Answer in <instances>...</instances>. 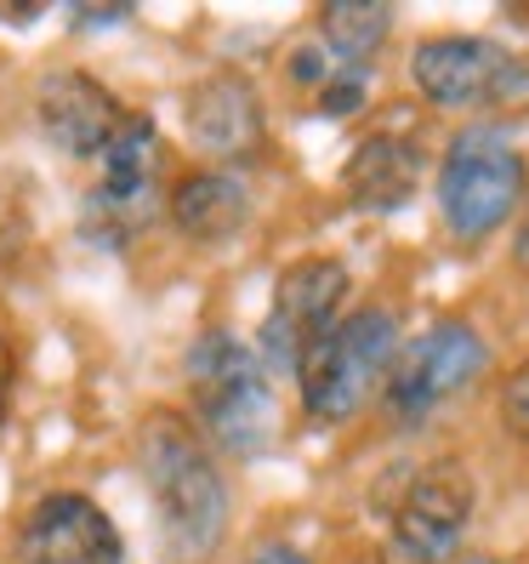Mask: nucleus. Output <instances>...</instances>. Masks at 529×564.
<instances>
[{"mask_svg":"<svg viewBox=\"0 0 529 564\" xmlns=\"http://www.w3.org/2000/svg\"><path fill=\"white\" fill-rule=\"evenodd\" d=\"M137 462L154 496L159 547L172 564H211L228 536V479L200 427L177 411H148L137 427Z\"/></svg>","mask_w":529,"mask_h":564,"instance_id":"nucleus-1","label":"nucleus"},{"mask_svg":"<svg viewBox=\"0 0 529 564\" xmlns=\"http://www.w3.org/2000/svg\"><path fill=\"white\" fill-rule=\"evenodd\" d=\"M188 400L200 411L206 445L256 462L274 445V377L262 371V359L251 343H240L234 330H200L188 348Z\"/></svg>","mask_w":529,"mask_h":564,"instance_id":"nucleus-2","label":"nucleus"},{"mask_svg":"<svg viewBox=\"0 0 529 564\" xmlns=\"http://www.w3.org/2000/svg\"><path fill=\"white\" fill-rule=\"evenodd\" d=\"M393 354H399V319L387 308H359L337 319L324 337L308 348L296 388H302V411L319 427H337L371 405V393L387 382Z\"/></svg>","mask_w":529,"mask_h":564,"instance_id":"nucleus-3","label":"nucleus"},{"mask_svg":"<svg viewBox=\"0 0 529 564\" xmlns=\"http://www.w3.org/2000/svg\"><path fill=\"white\" fill-rule=\"evenodd\" d=\"M524 183H529V165L502 126L455 131L444 149V165H439V212L450 223V235L467 246L489 240L518 212Z\"/></svg>","mask_w":529,"mask_h":564,"instance_id":"nucleus-4","label":"nucleus"},{"mask_svg":"<svg viewBox=\"0 0 529 564\" xmlns=\"http://www.w3.org/2000/svg\"><path fill=\"white\" fill-rule=\"evenodd\" d=\"M97 183L80 200V235L103 251H125L131 240L154 223L159 206V172H165V149L148 115H125L114 131V143L97 154Z\"/></svg>","mask_w":529,"mask_h":564,"instance_id":"nucleus-5","label":"nucleus"},{"mask_svg":"<svg viewBox=\"0 0 529 564\" xmlns=\"http://www.w3.org/2000/svg\"><path fill=\"white\" fill-rule=\"evenodd\" d=\"M489 365L484 337L467 319H439L427 325L416 343L393 354V371L382 382V405L393 427H427L450 400H461Z\"/></svg>","mask_w":529,"mask_h":564,"instance_id":"nucleus-6","label":"nucleus"},{"mask_svg":"<svg viewBox=\"0 0 529 564\" xmlns=\"http://www.w3.org/2000/svg\"><path fill=\"white\" fill-rule=\"evenodd\" d=\"M473 502H478V485L461 462H433L421 468L399 508H393V524L376 547V564H450L467 542V524H473Z\"/></svg>","mask_w":529,"mask_h":564,"instance_id":"nucleus-7","label":"nucleus"},{"mask_svg":"<svg viewBox=\"0 0 529 564\" xmlns=\"http://www.w3.org/2000/svg\"><path fill=\"white\" fill-rule=\"evenodd\" d=\"M410 80L433 109H502L529 91V63L484 35H433L410 57Z\"/></svg>","mask_w":529,"mask_h":564,"instance_id":"nucleus-8","label":"nucleus"},{"mask_svg":"<svg viewBox=\"0 0 529 564\" xmlns=\"http://www.w3.org/2000/svg\"><path fill=\"white\" fill-rule=\"evenodd\" d=\"M342 303H348V269L337 257L290 262V269L279 274V285H274V308H268V319H262V337H256L262 371L268 377L302 371L308 348L342 319Z\"/></svg>","mask_w":529,"mask_h":564,"instance_id":"nucleus-9","label":"nucleus"},{"mask_svg":"<svg viewBox=\"0 0 529 564\" xmlns=\"http://www.w3.org/2000/svg\"><path fill=\"white\" fill-rule=\"evenodd\" d=\"M18 564H125V542L103 502L52 490L18 524Z\"/></svg>","mask_w":529,"mask_h":564,"instance_id":"nucleus-10","label":"nucleus"},{"mask_svg":"<svg viewBox=\"0 0 529 564\" xmlns=\"http://www.w3.org/2000/svg\"><path fill=\"white\" fill-rule=\"evenodd\" d=\"M125 104L103 86L91 80L86 69H52L41 75L35 86V120H41V138L69 154V160H86L97 165V154H103L114 143V131L125 126Z\"/></svg>","mask_w":529,"mask_h":564,"instance_id":"nucleus-11","label":"nucleus"},{"mask_svg":"<svg viewBox=\"0 0 529 564\" xmlns=\"http://www.w3.org/2000/svg\"><path fill=\"white\" fill-rule=\"evenodd\" d=\"M188 143L234 165V160H251L262 149V131H268V120H262V97L245 75L222 69V75H206L200 86L188 91Z\"/></svg>","mask_w":529,"mask_h":564,"instance_id":"nucleus-12","label":"nucleus"},{"mask_svg":"<svg viewBox=\"0 0 529 564\" xmlns=\"http://www.w3.org/2000/svg\"><path fill=\"white\" fill-rule=\"evenodd\" d=\"M421 172H427V149L410 138V131H371L359 138L348 165H342V188L359 212H399L416 200L421 188Z\"/></svg>","mask_w":529,"mask_h":564,"instance_id":"nucleus-13","label":"nucleus"},{"mask_svg":"<svg viewBox=\"0 0 529 564\" xmlns=\"http://www.w3.org/2000/svg\"><path fill=\"white\" fill-rule=\"evenodd\" d=\"M172 223L177 235L194 246H217L234 240L251 223V183L234 172V165H206V172H188L172 188Z\"/></svg>","mask_w":529,"mask_h":564,"instance_id":"nucleus-14","label":"nucleus"},{"mask_svg":"<svg viewBox=\"0 0 529 564\" xmlns=\"http://www.w3.org/2000/svg\"><path fill=\"white\" fill-rule=\"evenodd\" d=\"M387 29H393V7H382V0H330L319 12V46L348 69H371Z\"/></svg>","mask_w":529,"mask_h":564,"instance_id":"nucleus-15","label":"nucleus"},{"mask_svg":"<svg viewBox=\"0 0 529 564\" xmlns=\"http://www.w3.org/2000/svg\"><path fill=\"white\" fill-rule=\"evenodd\" d=\"M365 97H371V69H348V63H337V75L319 86V115H330V120L359 115Z\"/></svg>","mask_w":529,"mask_h":564,"instance_id":"nucleus-16","label":"nucleus"},{"mask_svg":"<svg viewBox=\"0 0 529 564\" xmlns=\"http://www.w3.org/2000/svg\"><path fill=\"white\" fill-rule=\"evenodd\" d=\"M502 422H507V434H513V440L529 445V359L502 382Z\"/></svg>","mask_w":529,"mask_h":564,"instance_id":"nucleus-17","label":"nucleus"},{"mask_svg":"<svg viewBox=\"0 0 529 564\" xmlns=\"http://www.w3.org/2000/svg\"><path fill=\"white\" fill-rule=\"evenodd\" d=\"M330 75H337V57H330L319 41H308V46L290 52V80H296V86H313V91H319Z\"/></svg>","mask_w":529,"mask_h":564,"instance_id":"nucleus-18","label":"nucleus"},{"mask_svg":"<svg viewBox=\"0 0 529 564\" xmlns=\"http://www.w3.org/2000/svg\"><path fill=\"white\" fill-rule=\"evenodd\" d=\"M131 18H137L131 0H114V7H69L75 29H109V23H131Z\"/></svg>","mask_w":529,"mask_h":564,"instance_id":"nucleus-19","label":"nucleus"},{"mask_svg":"<svg viewBox=\"0 0 529 564\" xmlns=\"http://www.w3.org/2000/svg\"><path fill=\"white\" fill-rule=\"evenodd\" d=\"M12 388H18V343L0 330V422L12 411Z\"/></svg>","mask_w":529,"mask_h":564,"instance_id":"nucleus-20","label":"nucleus"},{"mask_svg":"<svg viewBox=\"0 0 529 564\" xmlns=\"http://www.w3.org/2000/svg\"><path fill=\"white\" fill-rule=\"evenodd\" d=\"M245 564H313V558L296 553L290 542H256V547L245 553Z\"/></svg>","mask_w":529,"mask_h":564,"instance_id":"nucleus-21","label":"nucleus"},{"mask_svg":"<svg viewBox=\"0 0 529 564\" xmlns=\"http://www.w3.org/2000/svg\"><path fill=\"white\" fill-rule=\"evenodd\" d=\"M513 262H518V274H529V212H524L518 235H513Z\"/></svg>","mask_w":529,"mask_h":564,"instance_id":"nucleus-22","label":"nucleus"},{"mask_svg":"<svg viewBox=\"0 0 529 564\" xmlns=\"http://www.w3.org/2000/svg\"><path fill=\"white\" fill-rule=\"evenodd\" d=\"M461 564H507V558H489V553H473V558H461Z\"/></svg>","mask_w":529,"mask_h":564,"instance_id":"nucleus-23","label":"nucleus"}]
</instances>
